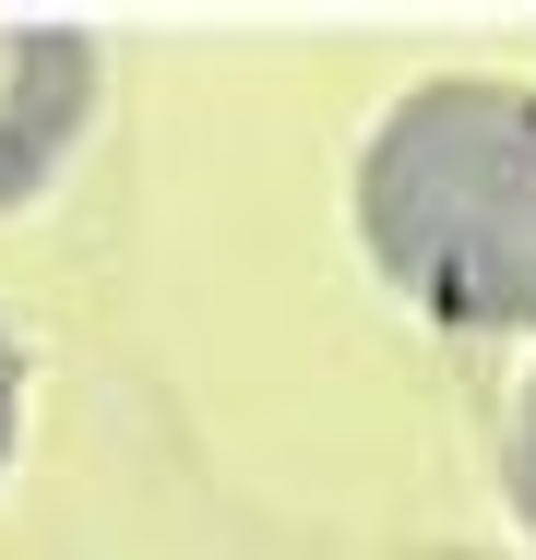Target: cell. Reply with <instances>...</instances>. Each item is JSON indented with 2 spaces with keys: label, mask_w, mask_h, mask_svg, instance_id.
Listing matches in <instances>:
<instances>
[{
  "label": "cell",
  "mask_w": 536,
  "mask_h": 560,
  "mask_svg": "<svg viewBox=\"0 0 536 560\" xmlns=\"http://www.w3.org/2000/svg\"><path fill=\"white\" fill-rule=\"evenodd\" d=\"M96 119V36L84 24H0V215L36 203Z\"/></svg>",
  "instance_id": "7a4b0ae2"
},
{
  "label": "cell",
  "mask_w": 536,
  "mask_h": 560,
  "mask_svg": "<svg viewBox=\"0 0 536 560\" xmlns=\"http://www.w3.org/2000/svg\"><path fill=\"white\" fill-rule=\"evenodd\" d=\"M513 513L536 525V382H525V406H513Z\"/></svg>",
  "instance_id": "277c9868"
},
{
  "label": "cell",
  "mask_w": 536,
  "mask_h": 560,
  "mask_svg": "<svg viewBox=\"0 0 536 560\" xmlns=\"http://www.w3.org/2000/svg\"><path fill=\"white\" fill-rule=\"evenodd\" d=\"M12 442H24V346L0 323V465H12Z\"/></svg>",
  "instance_id": "3957f363"
},
{
  "label": "cell",
  "mask_w": 536,
  "mask_h": 560,
  "mask_svg": "<svg viewBox=\"0 0 536 560\" xmlns=\"http://www.w3.org/2000/svg\"><path fill=\"white\" fill-rule=\"evenodd\" d=\"M358 238L382 287L453 335H536V84L441 72L358 155Z\"/></svg>",
  "instance_id": "6da1fadb"
}]
</instances>
